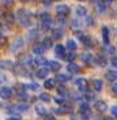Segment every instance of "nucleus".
I'll return each mask as SVG.
<instances>
[{
	"instance_id": "nucleus-13",
	"label": "nucleus",
	"mask_w": 117,
	"mask_h": 120,
	"mask_svg": "<svg viewBox=\"0 0 117 120\" xmlns=\"http://www.w3.org/2000/svg\"><path fill=\"white\" fill-rule=\"evenodd\" d=\"M75 83H76V86H78L80 90L86 91V79H83V78H80V79H76V81H75Z\"/></svg>"
},
{
	"instance_id": "nucleus-26",
	"label": "nucleus",
	"mask_w": 117,
	"mask_h": 120,
	"mask_svg": "<svg viewBox=\"0 0 117 120\" xmlns=\"http://www.w3.org/2000/svg\"><path fill=\"white\" fill-rule=\"evenodd\" d=\"M34 63L38 64V66H44V64H46V60H45L44 57H38V59L34 60Z\"/></svg>"
},
{
	"instance_id": "nucleus-32",
	"label": "nucleus",
	"mask_w": 117,
	"mask_h": 120,
	"mask_svg": "<svg viewBox=\"0 0 117 120\" xmlns=\"http://www.w3.org/2000/svg\"><path fill=\"white\" fill-rule=\"evenodd\" d=\"M86 23L90 26V25H93V23H94V19H93L91 16H86Z\"/></svg>"
},
{
	"instance_id": "nucleus-47",
	"label": "nucleus",
	"mask_w": 117,
	"mask_h": 120,
	"mask_svg": "<svg viewBox=\"0 0 117 120\" xmlns=\"http://www.w3.org/2000/svg\"><path fill=\"white\" fill-rule=\"evenodd\" d=\"M21 1H26V0H21Z\"/></svg>"
},
{
	"instance_id": "nucleus-19",
	"label": "nucleus",
	"mask_w": 117,
	"mask_h": 120,
	"mask_svg": "<svg viewBox=\"0 0 117 120\" xmlns=\"http://www.w3.org/2000/svg\"><path fill=\"white\" fill-rule=\"evenodd\" d=\"M76 14L79 15V16H84V15L87 14V10L83 7V6H78L76 7Z\"/></svg>"
},
{
	"instance_id": "nucleus-24",
	"label": "nucleus",
	"mask_w": 117,
	"mask_h": 120,
	"mask_svg": "<svg viewBox=\"0 0 117 120\" xmlns=\"http://www.w3.org/2000/svg\"><path fill=\"white\" fill-rule=\"evenodd\" d=\"M44 86L46 89H52V87L55 86V81H53V79H48V81L44 83Z\"/></svg>"
},
{
	"instance_id": "nucleus-44",
	"label": "nucleus",
	"mask_w": 117,
	"mask_h": 120,
	"mask_svg": "<svg viewBox=\"0 0 117 120\" xmlns=\"http://www.w3.org/2000/svg\"><path fill=\"white\" fill-rule=\"evenodd\" d=\"M67 59H68V61H69V59L72 60V59H73V53H71V55H69V56H68V57H67Z\"/></svg>"
},
{
	"instance_id": "nucleus-35",
	"label": "nucleus",
	"mask_w": 117,
	"mask_h": 120,
	"mask_svg": "<svg viewBox=\"0 0 117 120\" xmlns=\"http://www.w3.org/2000/svg\"><path fill=\"white\" fill-rule=\"evenodd\" d=\"M30 89L37 90V89H38V83H31V85H30Z\"/></svg>"
},
{
	"instance_id": "nucleus-6",
	"label": "nucleus",
	"mask_w": 117,
	"mask_h": 120,
	"mask_svg": "<svg viewBox=\"0 0 117 120\" xmlns=\"http://www.w3.org/2000/svg\"><path fill=\"white\" fill-rule=\"evenodd\" d=\"M29 105L27 104H16L11 106V111L12 112H23V111H27Z\"/></svg>"
},
{
	"instance_id": "nucleus-7",
	"label": "nucleus",
	"mask_w": 117,
	"mask_h": 120,
	"mask_svg": "<svg viewBox=\"0 0 117 120\" xmlns=\"http://www.w3.org/2000/svg\"><path fill=\"white\" fill-rule=\"evenodd\" d=\"M45 49H46V46L44 44H36L33 46V52L36 53V55H42L45 52Z\"/></svg>"
},
{
	"instance_id": "nucleus-45",
	"label": "nucleus",
	"mask_w": 117,
	"mask_h": 120,
	"mask_svg": "<svg viewBox=\"0 0 117 120\" xmlns=\"http://www.w3.org/2000/svg\"><path fill=\"white\" fill-rule=\"evenodd\" d=\"M103 120H114V119H113V117H105Z\"/></svg>"
},
{
	"instance_id": "nucleus-21",
	"label": "nucleus",
	"mask_w": 117,
	"mask_h": 120,
	"mask_svg": "<svg viewBox=\"0 0 117 120\" xmlns=\"http://www.w3.org/2000/svg\"><path fill=\"white\" fill-rule=\"evenodd\" d=\"M52 37H53V38L63 37V30H61V29H53V31H52Z\"/></svg>"
},
{
	"instance_id": "nucleus-25",
	"label": "nucleus",
	"mask_w": 117,
	"mask_h": 120,
	"mask_svg": "<svg viewBox=\"0 0 117 120\" xmlns=\"http://www.w3.org/2000/svg\"><path fill=\"white\" fill-rule=\"evenodd\" d=\"M40 98H41L42 101H46V102H49V101H51V96H49L48 93H42V94L40 96Z\"/></svg>"
},
{
	"instance_id": "nucleus-12",
	"label": "nucleus",
	"mask_w": 117,
	"mask_h": 120,
	"mask_svg": "<svg viewBox=\"0 0 117 120\" xmlns=\"http://www.w3.org/2000/svg\"><path fill=\"white\" fill-rule=\"evenodd\" d=\"M95 108H97L98 112H105L108 106H106V104H105L103 101H97V102H95Z\"/></svg>"
},
{
	"instance_id": "nucleus-30",
	"label": "nucleus",
	"mask_w": 117,
	"mask_h": 120,
	"mask_svg": "<svg viewBox=\"0 0 117 120\" xmlns=\"http://www.w3.org/2000/svg\"><path fill=\"white\" fill-rule=\"evenodd\" d=\"M82 41H83L84 44L87 45V46H88V45H91V38H90V37H87V36H84V38H83Z\"/></svg>"
},
{
	"instance_id": "nucleus-33",
	"label": "nucleus",
	"mask_w": 117,
	"mask_h": 120,
	"mask_svg": "<svg viewBox=\"0 0 117 120\" xmlns=\"http://www.w3.org/2000/svg\"><path fill=\"white\" fill-rule=\"evenodd\" d=\"M110 112H112V115H113L114 117H117V106H112V109H110Z\"/></svg>"
},
{
	"instance_id": "nucleus-23",
	"label": "nucleus",
	"mask_w": 117,
	"mask_h": 120,
	"mask_svg": "<svg viewBox=\"0 0 117 120\" xmlns=\"http://www.w3.org/2000/svg\"><path fill=\"white\" fill-rule=\"evenodd\" d=\"M102 31H103V41L108 44L109 42V31H108V27H103Z\"/></svg>"
},
{
	"instance_id": "nucleus-43",
	"label": "nucleus",
	"mask_w": 117,
	"mask_h": 120,
	"mask_svg": "<svg viewBox=\"0 0 117 120\" xmlns=\"http://www.w3.org/2000/svg\"><path fill=\"white\" fill-rule=\"evenodd\" d=\"M11 1H12V0H3V3H4V4H10Z\"/></svg>"
},
{
	"instance_id": "nucleus-15",
	"label": "nucleus",
	"mask_w": 117,
	"mask_h": 120,
	"mask_svg": "<svg viewBox=\"0 0 117 120\" xmlns=\"http://www.w3.org/2000/svg\"><path fill=\"white\" fill-rule=\"evenodd\" d=\"M67 70H68L71 74H76V72L79 71V67H78L75 63H68V66H67Z\"/></svg>"
},
{
	"instance_id": "nucleus-14",
	"label": "nucleus",
	"mask_w": 117,
	"mask_h": 120,
	"mask_svg": "<svg viewBox=\"0 0 117 120\" xmlns=\"http://www.w3.org/2000/svg\"><path fill=\"white\" fill-rule=\"evenodd\" d=\"M106 78H108L109 81H112V82L117 81V71H113V70L108 71V72H106Z\"/></svg>"
},
{
	"instance_id": "nucleus-17",
	"label": "nucleus",
	"mask_w": 117,
	"mask_h": 120,
	"mask_svg": "<svg viewBox=\"0 0 117 120\" xmlns=\"http://www.w3.org/2000/svg\"><path fill=\"white\" fill-rule=\"evenodd\" d=\"M55 53H56L57 56H60V57H63V56H64V46H63V45H56Z\"/></svg>"
},
{
	"instance_id": "nucleus-9",
	"label": "nucleus",
	"mask_w": 117,
	"mask_h": 120,
	"mask_svg": "<svg viewBox=\"0 0 117 120\" xmlns=\"http://www.w3.org/2000/svg\"><path fill=\"white\" fill-rule=\"evenodd\" d=\"M3 16H4V21H6L7 23H10V25H12V23H14L15 16H14V14H12V12H4V14H3Z\"/></svg>"
},
{
	"instance_id": "nucleus-5",
	"label": "nucleus",
	"mask_w": 117,
	"mask_h": 120,
	"mask_svg": "<svg viewBox=\"0 0 117 120\" xmlns=\"http://www.w3.org/2000/svg\"><path fill=\"white\" fill-rule=\"evenodd\" d=\"M23 46V38H16L14 42L11 44V52H18L21 48Z\"/></svg>"
},
{
	"instance_id": "nucleus-4",
	"label": "nucleus",
	"mask_w": 117,
	"mask_h": 120,
	"mask_svg": "<svg viewBox=\"0 0 117 120\" xmlns=\"http://www.w3.org/2000/svg\"><path fill=\"white\" fill-rule=\"evenodd\" d=\"M52 25V18L49 16L48 14H45L41 16V26H42V29H49Z\"/></svg>"
},
{
	"instance_id": "nucleus-1",
	"label": "nucleus",
	"mask_w": 117,
	"mask_h": 120,
	"mask_svg": "<svg viewBox=\"0 0 117 120\" xmlns=\"http://www.w3.org/2000/svg\"><path fill=\"white\" fill-rule=\"evenodd\" d=\"M16 16H18L19 22L22 23L23 26H29V25H30V16H29V12H27L26 10H23V8L18 10Z\"/></svg>"
},
{
	"instance_id": "nucleus-28",
	"label": "nucleus",
	"mask_w": 117,
	"mask_h": 120,
	"mask_svg": "<svg viewBox=\"0 0 117 120\" xmlns=\"http://www.w3.org/2000/svg\"><path fill=\"white\" fill-rule=\"evenodd\" d=\"M105 4H103L102 1H101V3H98V6H97V11H98V12H103V11H105Z\"/></svg>"
},
{
	"instance_id": "nucleus-22",
	"label": "nucleus",
	"mask_w": 117,
	"mask_h": 120,
	"mask_svg": "<svg viewBox=\"0 0 117 120\" xmlns=\"http://www.w3.org/2000/svg\"><path fill=\"white\" fill-rule=\"evenodd\" d=\"M67 79H68V76H67V75H63V74H57V75H56V81H58L60 83H66Z\"/></svg>"
},
{
	"instance_id": "nucleus-46",
	"label": "nucleus",
	"mask_w": 117,
	"mask_h": 120,
	"mask_svg": "<svg viewBox=\"0 0 117 120\" xmlns=\"http://www.w3.org/2000/svg\"><path fill=\"white\" fill-rule=\"evenodd\" d=\"M108 1H116V0H108Z\"/></svg>"
},
{
	"instance_id": "nucleus-42",
	"label": "nucleus",
	"mask_w": 117,
	"mask_h": 120,
	"mask_svg": "<svg viewBox=\"0 0 117 120\" xmlns=\"http://www.w3.org/2000/svg\"><path fill=\"white\" fill-rule=\"evenodd\" d=\"M90 1H91V3H95V4H98V3H101L102 0H90Z\"/></svg>"
},
{
	"instance_id": "nucleus-8",
	"label": "nucleus",
	"mask_w": 117,
	"mask_h": 120,
	"mask_svg": "<svg viewBox=\"0 0 117 120\" xmlns=\"http://www.w3.org/2000/svg\"><path fill=\"white\" fill-rule=\"evenodd\" d=\"M49 71H51V70H49V67H48V66H46V67L40 68V70L37 71V78H41V79H42V78H45V76L48 75V72H49Z\"/></svg>"
},
{
	"instance_id": "nucleus-34",
	"label": "nucleus",
	"mask_w": 117,
	"mask_h": 120,
	"mask_svg": "<svg viewBox=\"0 0 117 120\" xmlns=\"http://www.w3.org/2000/svg\"><path fill=\"white\" fill-rule=\"evenodd\" d=\"M112 89H113V91L117 94V82H116V81H114V82H113V85H112Z\"/></svg>"
},
{
	"instance_id": "nucleus-3",
	"label": "nucleus",
	"mask_w": 117,
	"mask_h": 120,
	"mask_svg": "<svg viewBox=\"0 0 117 120\" xmlns=\"http://www.w3.org/2000/svg\"><path fill=\"white\" fill-rule=\"evenodd\" d=\"M56 11H57V14L63 18V16H66V15L69 14V7L66 6V4H58L57 7H56Z\"/></svg>"
},
{
	"instance_id": "nucleus-27",
	"label": "nucleus",
	"mask_w": 117,
	"mask_h": 120,
	"mask_svg": "<svg viewBox=\"0 0 117 120\" xmlns=\"http://www.w3.org/2000/svg\"><path fill=\"white\" fill-rule=\"evenodd\" d=\"M97 60H98V64L99 66H106V60L103 56H97Z\"/></svg>"
},
{
	"instance_id": "nucleus-10",
	"label": "nucleus",
	"mask_w": 117,
	"mask_h": 120,
	"mask_svg": "<svg viewBox=\"0 0 117 120\" xmlns=\"http://www.w3.org/2000/svg\"><path fill=\"white\" fill-rule=\"evenodd\" d=\"M48 67H49L51 71H58V70L61 68V66H60L58 61H49V63H48Z\"/></svg>"
},
{
	"instance_id": "nucleus-18",
	"label": "nucleus",
	"mask_w": 117,
	"mask_h": 120,
	"mask_svg": "<svg viewBox=\"0 0 117 120\" xmlns=\"http://www.w3.org/2000/svg\"><path fill=\"white\" fill-rule=\"evenodd\" d=\"M36 112H37V115H40V116H46V109H45L42 105H37Z\"/></svg>"
},
{
	"instance_id": "nucleus-29",
	"label": "nucleus",
	"mask_w": 117,
	"mask_h": 120,
	"mask_svg": "<svg viewBox=\"0 0 117 120\" xmlns=\"http://www.w3.org/2000/svg\"><path fill=\"white\" fill-rule=\"evenodd\" d=\"M82 59L84 60V63H88V61H90V59H91V56H90V55H87V53H83V55H82Z\"/></svg>"
},
{
	"instance_id": "nucleus-41",
	"label": "nucleus",
	"mask_w": 117,
	"mask_h": 120,
	"mask_svg": "<svg viewBox=\"0 0 117 120\" xmlns=\"http://www.w3.org/2000/svg\"><path fill=\"white\" fill-rule=\"evenodd\" d=\"M44 120H56V119H55L53 116H46V117H45Z\"/></svg>"
},
{
	"instance_id": "nucleus-11",
	"label": "nucleus",
	"mask_w": 117,
	"mask_h": 120,
	"mask_svg": "<svg viewBox=\"0 0 117 120\" xmlns=\"http://www.w3.org/2000/svg\"><path fill=\"white\" fill-rule=\"evenodd\" d=\"M12 96V90L10 87H1V97L3 98H10Z\"/></svg>"
},
{
	"instance_id": "nucleus-36",
	"label": "nucleus",
	"mask_w": 117,
	"mask_h": 120,
	"mask_svg": "<svg viewBox=\"0 0 117 120\" xmlns=\"http://www.w3.org/2000/svg\"><path fill=\"white\" fill-rule=\"evenodd\" d=\"M112 66L113 67H117V57H113L112 59Z\"/></svg>"
},
{
	"instance_id": "nucleus-38",
	"label": "nucleus",
	"mask_w": 117,
	"mask_h": 120,
	"mask_svg": "<svg viewBox=\"0 0 117 120\" xmlns=\"http://www.w3.org/2000/svg\"><path fill=\"white\" fill-rule=\"evenodd\" d=\"M4 66H6V67H10L11 63H10V61H3V63H1V67H4Z\"/></svg>"
},
{
	"instance_id": "nucleus-2",
	"label": "nucleus",
	"mask_w": 117,
	"mask_h": 120,
	"mask_svg": "<svg viewBox=\"0 0 117 120\" xmlns=\"http://www.w3.org/2000/svg\"><path fill=\"white\" fill-rule=\"evenodd\" d=\"M79 111H80V115L83 119H88L90 117V106H88L87 102H82L80 106H79Z\"/></svg>"
},
{
	"instance_id": "nucleus-20",
	"label": "nucleus",
	"mask_w": 117,
	"mask_h": 120,
	"mask_svg": "<svg viewBox=\"0 0 117 120\" xmlns=\"http://www.w3.org/2000/svg\"><path fill=\"white\" fill-rule=\"evenodd\" d=\"M67 48H68V51L73 52V51L76 49V44H75V41H73V40H68V41H67Z\"/></svg>"
},
{
	"instance_id": "nucleus-39",
	"label": "nucleus",
	"mask_w": 117,
	"mask_h": 120,
	"mask_svg": "<svg viewBox=\"0 0 117 120\" xmlns=\"http://www.w3.org/2000/svg\"><path fill=\"white\" fill-rule=\"evenodd\" d=\"M55 100H56V102H57V104H61V102H63V98L58 97V96H57L56 98H55Z\"/></svg>"
},
{
	"instance_id": "nucleus-31",
	"label": "nucleus",
	"mask_w": 117,
	"mask_h": 120,
	"mask_svg": "<svg viewBox=\"0 0 117 120\" xmlns=\"http://www.w3.org/2000/svg\"><path fill=\"white\" fill-rule=\"evenodd\" d=\"M44 45H45V46H48V48L52 46V40H51V38H45V40H44Z\"/></svg>"
},
{
	"instance_id": "nucleus-40",
	"label": "nucleus",
	"mask_w": 117,
	"mask_h": 120,
	"mask_svg": "<svg viewBox=\"0 0 117 120\" xmlns=\"http://www.w3.org/2000/svg\"><path fill=\"white\" fill-rule=\"evenodd\" d=\"M42 3H44L45 6H49V4L52 3V0H42Z\"/></svg>"
},
{
	"instance_id": "nucleus-37",
	"label": "nucleus",
	"mask_w": 117,
	"mask_h": 120,
	"mask_svg": "<svg viewBox=\"0 0 117 120\" xmlns=\"http://www.w3.org/2000/svg\"><path fill=\"white\" fill-rule=\"evenodd\" d=\"M7 120H22V119H21V116H12V117H8Z\"/></svg>"
},
{
	"instance_id": "nucleus-16",
	"label": "nucleus",
	"mask_w": 117,
	"mask_h": 120,
	"mask_svg": "<svg viewBox=\"0 0 117 120\" xmlns=\"http://www.w3.org/2000/svg\"><path fill=\"white\" fill-rule=\"evenodd\" d=\"M93 87H94L95 91H101L102 90V81H99V79L93 81Z\"/></svg>"
}]
</instances>
